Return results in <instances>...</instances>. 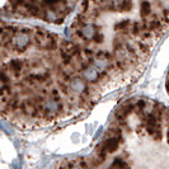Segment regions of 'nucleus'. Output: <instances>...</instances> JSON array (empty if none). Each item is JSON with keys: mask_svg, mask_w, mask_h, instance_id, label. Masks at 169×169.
Returning a JSON list of instances; mask_svg holds the SVG:
<instances>
[{"mask_svg": "<svg viewBox=\"0 0 169 169\" xmlns=\"http://www.w3.org/2000/svg\"><path fill=\"white\" fill-rule=\"evenodd\" d=\"M105 93L70 38L0 18V117L20 130L80 116Z\"/></svg>", "mask_w": 169, "mask_h": 169, "instance_id": "nucleus-1", "label": "nucleus"}, {"mask_svg": "<svg viewBox=\"0 0 169 169\" xmlns=\"http://www.w3.org/2000/svg\"><path fill=\"white\" fill-rule=\"evenodd\" d=\"M169 31V0H81L69 38L105 91L135 79Z\"/></svg>", "mask_w": 169, "mask_h": 169, "instance_id": "nucleus-2", "label": "nucleus"}, {"mask_svg": "<svg viewBox=\"0 0 169 169\" xmlns=\"http://www.w3.org/2000/svg\"><path fill=\"white\" fill-rule=\"evenodd\" d=\"M51 169H169V107L146 97L123 102L93 150Z\"/></svg>", "mask_w": 169, "mask_h": 169, "instance_id": "nucleus-3", "label": "nucleus"}, {"mask_svg": "<svg viewBox=\"0 0 169 169\" xmlns=\"http://www.w3.org/2000/svg\"><path fill=\"white\" fill-rule=\"evenodd\" d=\"M79 0H8L2 13L18 19H36L61 24L76 8Z\"/></svg>", "mask_w": 169, "mask_h": 169, "instance_id": "nucleus-4", "label": "nucleus"}]
</instances>
